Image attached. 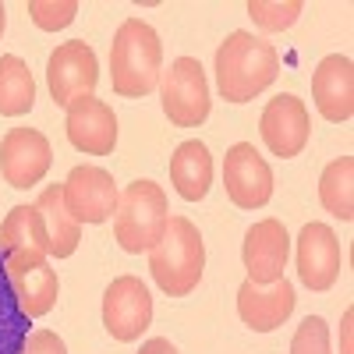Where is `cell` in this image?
I'll list each match as a JSON object with an SVG mask.
<instances>
[{
  "mask_svg": "<svg viewBox=\"0 0 354 354\" xmlns=\"http://www.w3.org/2000/svg\"><path fill=\"white\" fill-rule=\"evenodd\" d=\"M280 75V53L245 28L230 32L216 50V88L227 103H252Z\"/></svg>",
  "mask_w": 354,
  "mask_h": 354,
  "instance_id": "obj_1",
  "label": "cell"
},
{
  "mask_svg": "<svg viewBox=\"0 0 354 354\" xmlns=\"http://www.w3.org/2000/svg\"><path fill=\"white\" fill-rule=\"evenodd\" d=\"M163 43L156 28L142 18H124L110 43V85L117 96L142 100L160 88Z\"/></svg>",
  "mask_w": 354,
  "mask_h": 354,
  "instance_id": "obj_2",
  "label": "cell"
},
{
  "mask_svg": "<svg viewBox=\"0 0 354 354\" xmlns=\"http://www.w3.org/2000/svg\"><path fill=\"white\" fill-rule=\"evenodd\" d=\"M205 270V245L202 234L188 216H170L160 245L149 252V273L170 298H185L202 280Z\"/></svg>",
  "mask_w": 354,
  "mask_h": 354,
  "instance_id": "obj_3",
  "label": "cell"
},
{
  "mask_svg": "<svg viewBox=\"0 0 354 354\" xmlns=\"http://www.w3.org/2000/svg\"><path fill=\"white\" fill-rule=\"evenodd\" d=\"M170 220V205L167 195L156 181H131L121 198H117V213H113V241L131 255L153 252L167 230Z\"/></svg>",
  "mask_w": 354,
  "mask_h": 354,
  "instance_id": "obj_4",
  "label": "cell"
},
{
  "mask_svg": "<svg viewBox=\"0 0 354 354\" xmlns=\"http://www.w3.org/2000/svg\"><path fill=\"white\" fill-rule=\"evenodd\" d=\"M160 100L163 113L174 128H198L213 110L209 100V78L195 57H177V61L160 75Z\"/></svg>",
  "mask_w": 354,
  "mask_h": 354,
  "instance_id": "obj_5",
  "label": "cell"
},
{
  "mask_svg": "<svg viewBox=\"0 0 354 354\" xmlns=\"http://www.w3.org/2000/svg\"><path fill=\"white\" fill-rule=\"evenodd\" d=\"M4 273L11 283V294L18 308L28 319H43L53 312L57 298H61V277L46 262V252L39 248H18L4 255Z\"/></svg>",
  "mask_w": 354,
  "mask_h": 354,
  "instance_id": "obj_6",
  "label": "cell"
},
{
  "mask_svg": "<svg viewBox=\"0 0 354 354\" xmlns=\"http://www.w3.org/2000/svg\"><path fill=\"white\" fill-rule=\"evenodd\" d=\"M46 85L57 106H71V100L78 96H96L100 85V64H96V50L85 39H71L61 43L50 61H46Z\"/></svg>",
  "mask_w": 354,
  "mask_h": 354,
  "instance_id": "obj_7",
  "label": "cell"
},
{
  "mask_svg": "<svg viewBox=\"0 0 354 354\" xmlns=\"http://www.w3.org/2000/svg\"><path fill=\"white\" fill-rule=\"evenodd\" d=\"M61 192H64V209L75 223H106L117 213V198H121L110 170L93 163L75 167Z\"/></svg>",
  "mask_w": 354,
  "mask_h": 354,
  "instance_id": "obj_8",
  "label": "cell"
},
{
  "mask_svg": "<svg viewBox=\"0 0 354 354\" xmlns=\"http://www.w3.org/2000/svg\"><path fill=\"white\" fill-rule=\"evenodd\" d=\"M153 322L149 287L138 277H117L103 294V326L113 340L135 344Z\"/></svg>",
  "mask_w": 354,
  "mask_h": 354,
  "instance_id": "obj_9",
  "label": "cell"
},
{
  "mask_svg": "<svg viewBox=\"0 0 354 354\" xmlns=\"http://www.w3.org/2000/svg\"><path fill=\"white\" fill-rule=\"evenodd\" d=\"M223 188L238 209H262L273 198V170L252 142H234L223 156Z\"/></svg>",
  "mask_w": 354,
  "mask_h": 354,
  "instance_id": "obj_10",
  "label": "cell"
},
{
  "mask_svg": "<svg viewBox=\"0 0 354 354\" xmlns=\"http://www.w3.org/2000/svg\"><path fill=\"white\" fill-rule=\"evenodd\" d=\"M259 135L266 142V149L280 160H294L305 153L308 135H312V117L305 110V103L290 93H280L266 103L262 117H259Z\"/></svg>",
  "mask_w": 354,
  "mask_h": 354,
  "instance_id": "obj_11",
  "label": "cell"
},
{
  "mask_svg": "<svg viewBox=\"0 0 354 354\" xmlns=\"http://www.w3.org/2000/svg\"><path fill=\"white\" fill-rule=\"evenodd\" d=\"M53 163V149H50V138L36 128H11L4 138H0V177L25 192L39 185L46 170Z\"/></svg>",
  "mask_w": 354,
  "mask_h": 354,
  "instance_id": "obj_12",
  "label": "cell"
},
{
  "mask_svg": "<svg viewBox=\"0 0 354 354\" xmlns=\"http://www.w3.org/2000/svg\"><path fill=\"white\" fill-rule=\"evenodd\" d=\"M287 255H290V234L280 220L266 216V220L248 227L245 245H241V259H245L248 280L255 287H270V283L283 280Z\"/></svg>",
  "mask_w": 354,
  "mask_h": 354,
  "instance_id": "obj_13",
  "label": "cell"
},
{
  "mask_svg": "<svg viewBox=\"0 0 354 354\" xmlns=\"http://www.w3.org/2000/svg\"><path fill=\"white\" fill-rule=\"evenodd\" d=\"M68 142L85 156H110L117 145V117L96 96H78L64 110Z\"/></svg>",
  "mask_w": 354,
  "mask_h": 354,
  "instance_id": "obj_14",
  "label": "cell"
},
{
  "mask_svg": "<svg viewBox=\"0 0 354 354\" xmlns=\"http://www.w3.org/2000/svg\"><path fill=\"white\" fill-rule=\"evenodd\" d=\"M340 241L333 227L326 223H305L301 234H298V277L308 290H330L340 277Z\"/></svg>",
  "mask_w": 354,
  "mask_h": 354,
  "instance_id": "obj_15",
  "label": "cell"
},
{
  "mask_svg": "<svg viewBox=\"0 0 354 354\" xmlns=\"http://www.w3.org/2000/svg\"><path fill=\"white\" fill-rule=\"evenodd\" d=\"M312 100L315 110L333 124L351 121L354 113V64L344 53H330L322 57L315 75H312Z\"/></svg>",
  "mask_w": 354,
  "mask_h": 354,
  "instance_id": "obj_16",
  "label": "cell"
},
{
  "mask_svg": "<svg viewBox=\"0 0 354 354\" xmlns=\"http://www.w3.org/2000/svg\"><path fill=\"white\" fill-rule=\"evenodd\" d=\"M294 301L298 298H294V283L287 277L270 287H255L252 280H245L238 287V315L255 333H270V330L283 326L294 312Z\"/></svg>",
  "mask_w": 354,
  "mask_h": 354,
  "instance_id": "obj_17",
  "label": "cell"
},
{
  "mask_svg": "<svg viewBox=\"0 0 354 354\" xmlns=\"http://www.w3.org/2000/svg\"><path fill=\"white\" fill-rule=\"evenodd\" d=\"M170 181H174V192L185 202L205 198V192L213 185V156L205 149V142L188 138V142L177 145L174 156H170Z\"/></svg>",
  "mask_w": 354,
  "mask_h": 354,
  "instance_id": "obj_18",
  "label": "cell"
},
{
  "mask_svg": "<svg viewBox=\"0 0 354 354\" xmlns=\"http://www.w3.org/2000/svg\"><path fill=\"white\" fill-rule=\"evenodd\" d=\"M36 213L43 220V230H46V255L53 259H68L78 252V241H82V223H75L64 209V192L61 185H50L43 188V195L36 198Z\"/></svg>",
  "mask_w": 354,
  "mask_h": 354,
  "instance_id": "obj_19",
  "label": "cell"
},
{
  "mask_svg": "<svg viewBox=\"0 0 354 354\" xmlns=\"http://www.w3.org/2000/svg\"><path fill=\"white\" fill-rule=\"evenodd\" d=\"M36 106L32 71L18 53L0 57V117H21Z\"/></svg>",
  "mask_w": 354,
  "mask_h": 354,
  "instance_id": "obj_20",
  "label": "cell"
},
{
  "mask_svg": "<svg viewBox=\"0 0 354 354\" xmlns=\"http://www.w3.org/2000/svg\"><path fill=\"white\" fill-rule=\"evenodd\" d=\"M319 202H322V209L333 213L337 220H344V223L354 220V160L351 156H340L322 170Z\"/></svg>",
  "mask_w": 354,
  "mask_h": 354,
  "instance_id": "obj_21",
  "label": "cell"
},
{
  "mask_svg": "<svg viewBox=\"0 0 354 354\" xmlns=\"http://www.w3.org/2000/svg\"><path fill=\"white\" fill-rule=\"evenodd\" d=\"M18 248H39V252L50 248L36 205H15L4 216V223H0V259L18 252Z\"/></svg>",
  "mask_w": 354,
  "mask_h": 354,
  "instance_id": "obj_22",
  "label": "cell"
},
{
  "mask_svg": "<svg viewBox=\"0 0 354 354\" xmlns=\"http://www.w3.org/2000/svg\"><path fill=\"white\" fill-rule=\"evenodd\" d=\"M25 340H28V315L18 308L4 273V259H0V354H21Z\"/></svg>",
  "mask_w": 354,
  "mask_h": 354,
  "instance_id": "obj_23",
  "label": "cell"
},
{
  "mask_svg": "<svg viewBox=\"0 0 354 354\" xmlns=\"http://www.w3.org/2000/svg\"><path fill=\"white\" fill-rule=\"evenodd\" d=\"M305 4L301 0H287V4H266V0H248V15L262 32H283L301 18Z\"/></svg>",
  "mask_w": 354,
  "mask_h": 354,
  "instance_id": "obj_24",
  "label": "cell"
},
{
  "mask_svg": "<svg viewBox=\"0 0 354 354\" xmlns=\"http://www.w3.org/2000/svg\"><path fill=\"white\" fill-rule=\"evenodd\" d=\"M78 15V4L75 0H28V18H32L36 28L43 32H57V28H68Z\"/></svg>",
  "mask_w": 354,
  "mask_h": 354,
  "instance_id": "obj_25",
  "label": "cell"
},
{
  "mask_svg": "<svg viewBox=\"0 0 354 354\" xmlns=\"http://www.w3.org/2000/svg\"><path fill=\"white\" fill-rule=\"evenodd\" d=\"M290 354H330V326L322 315L301 319V326L294 330Z\"/></svg>",
  "mask_w": 354,
  "mask_h": 354,
  "instance_id": "obj_26",
  "label": "cell"
},
{
  "mask_svg": "<svg viewBox=\"0 0 354 354\" xmlns=\"http://www.w3.org/2000/svg\"><path fill=\"white\" fill-rule=\"evenodd\" d=\"M21 354H68V347L53 330H32L21 344Z\"/></svg>",
  "mask_w": 354,
  "mask_h": 354,
  "instance_id": "obj_27",
  "label": "cell"
},
{
  "mask_svg": "<svg viewBox=\"0 0 354 354\" xmlns=\"http://www.w3.org/2000/svg\"><path fill=\"white\" fill-rule=\"evenodd\" d=\"M138 354H177V347L167 337H149V340L138 347Z\"/></svg>",
  "mask_w": 354,
  "mask_h": 354,
  "instance_id": "obj_28",
  "label": "cell"
},
{
  "mask_svg": "<svg viewBox=\"0 0 354 354\" xmlns=\"http://www.w3.org/2000/svg\"><path fill=\"white\" fill-rule=\"evenodd\" d=\"M351 319H354V312L347 308L344 322H340V354H351Z\"/></svg>",
  "mask_w": 354,
  "mask_h": 354,
  "instance_id": "obj_29",
  "label": "cell"
},
{
  "mask_svg": "<svg viewBox=\"0 0 354 354\" xmlns=\"http://www.w3.org/2000/svg\"><path fill=\"white\" fill-rule=\"evenodd\" d=\"M4 25H8V8L0 4V36H4Z\"/></svg>",
  "mask_w": 354,
  "mask_h": 354,
  "instance_id": "obj_30",
  "label": "cell"
}]
</instances>
